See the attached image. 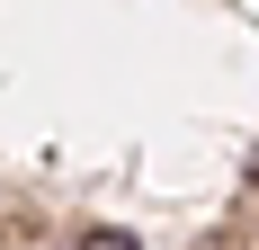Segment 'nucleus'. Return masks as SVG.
Wrapping results in <instances>:
<instances>
[{
	"label": "nucleus",
	"mask_w": 259,
	"mask_h": 250,
	"mask_svg": "<svg viewBox=\"0 0 259 250\" xmlns=\"http://www.w3.org/2000/svg\"><path fill=\"white\" fill-rule=\"evenodd\" d=\"M72 250H143V241H134V232H80Z\"/></svg>",
	"instance_id": "nucleus-1"
}]
</instances>
